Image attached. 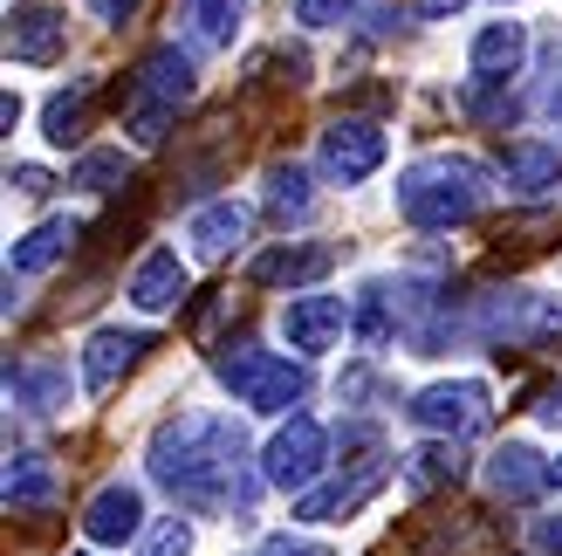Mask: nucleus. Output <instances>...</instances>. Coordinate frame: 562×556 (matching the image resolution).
I'll return each mask as SVG.
<instances>
[{"mask_svg":"<svg viewBox=\"0 0 562 556\" xmlns=\"http://www.w3.org/2000/svg\"><path fill=\"white\" fill-rule=\"evenodd\" d=\"M151 475L200 515H234L255 502L247 440L234 420H213V412H179L151 433Z\"/></svg>","mask_w":562,"mask_h":556,"instance_id":"f257e3e1","label":"nucleus"},{"mask_svg":"<svg viewBox=\"0 0 562 556\" xmlns=\"http://www.w3.org/2000/svg\"><path fill=\"white\" fill-rule=\"evenodd\" d=\"M487 192H494V173L481 158H467V152H432V158H418L412 173L398 179V213L412 220V227H460V220H473L487 207Z\"/></svg>","mask_w":562,"mask_h":556,"instance_id":"f03ea898","label":"nucleus"},{"mask_svg":"<svg viewBox=\"0 0 562 556\" xmlns=\"http://www.w3.org/2000/svg\"><path fill=\"white\" fill-rule=\"evenodd\" d=\"M213 371L247 412H289L308 392V371L289 365V357H274V351H261V344H227Z\"/></svg>","mask_w":562,"mask_h":556,"instance_id":"7ed1b4c3","label":"nucleus"},{"mask_svg":"<svg viewBox=\"0 0 562 556\" xmlns=\"http://www.w3.org/2000/svg\"><path fill=\"white\" fill-rule=\"evenodd\" d=\"M562 330V296H536V289H501L481 302V337L508 357V351H528Z\"/></svg>","mask_w":562,"mask_h":556,"instance_id":"20e7f679","label":"nucleus"},{"mask_svg":"<svg viewBox=\"0 0 562 556\" xmlns=\"http://www.w3.org/2000/svg\"><path fill=\"white\" fill-rule=\"evenodd\" d=\"M323 460H329V433L308 412H289V426H274V440L261 447V481L302 494V488H316Z\"/></svg>","mask_w":562,"mask_h":556,"instance_id":"39448f33","label":"nucleus"},{"mask_svg":"<svg viewBox=\"0 0 562 556\" xmlns=\"http://www.w3.org/2000/svg\"><path fill=\"white\" fill-rule=\"evenodd\" d=\"M412 426H426V433H446V440H467V433H481L487 426V385L481 378H446V385H426L412 405Z\"/></svg>","mask_w":562,"mask_h":556,"instance_id":"423d86ee","label":"nucleus"},{"mask_svg":"<svg viewBox=\"0 0 562 556\" xmlns=\"http://www.w3.org/2000/svg\"><path fill=\"white\" fill-rule=\"evenodd\" d=\"M323 173L336 186H357V179H371L378 165H384V131L378 124H363V118H344V124H329L323 131Z\"/></svg>","mask_w":562,"mask_h":556,"instance_id":"0eeeda50","label":"nucleus"},{"mask_svg":"<svg viewBox=\"0 0 562 556\" xmlns=\"http://www.w3.org/2000/svg\"><path fill=\"white\" fill-rule=\"evenodd\" d=\"M384 454H371V460H357V475H344V481H329V488H302V502H295V515L302 522H344V515H357L371 494L384 488Z\"/></svg>","mask_w":562,"mask_h":556,"instance_id":"6e6552de","label":"nucleus"},{"mask_svg":"<svg viewBox=\"0 0 562 556\" xmlns=\"http://www.w3.org/2000/svg\"><path fill=\"white\" fill-rule=\"evenodd\" d=\"M344 323H350L344 296H295L289 310H281V337H289V351H302V357H323V351H336Z\"/></svg>","mask_w":562,"mask_h":556,"instance_id":"1a4fd4ad","label":"nucleus"},{"mask_svg":"<svg viewBox=\"0 0 562 556\" xmlns=\"http://www.w3.org/2000/svg\"><path fill=\"white\" fill-rule=\"evenodd\" d=\"M137 530H145V494H137L131 481H110V488L90 494V509H82V536H90V543L117 549V543H131Z\"/></svg>","mask_w":562,"mask_h":556,"instance_id":"9d476101","label":"nucleus"},{"mask_svg":"<svg viewBox=\"0 0 562 556\" xmlns=\"http://www.w3.org/2000/svg\"><path fill=\"white\" fill-rule=\"evenodd\" d=\"M336 268V247L329 241H281L255 262V282L261 289H302V282H323Z\"/></svg>","mask_w":562,"mask_h":556,"instance_id":"9b49d317","label":"nucleus"},{"mask_svg":"<svg viewBox=\"0 0 562 556\" xmlns=\"http://www.w3.org/2000/svg\"><path fill=\"white\" fill-rule=\"evenodd\" d=\"M549 467H555V460H542L536 447L508 440V447H494V454H487V488L501 494V502H536L542 488H555Z\"/></svg>","mask_w":562,"mask_h":556,"instance_id":"f8f14e48","label":"nucleus"},{"mask_svg":"<svg viewBox=\"0 0 562 556\" xmlns=\"http://www.w3.org/2000/svg\"><path fill=\"white\" fill-rule=\"evenodd\" d=\"M63 48H69V21L55 14V8H14L8 14V55L14 63H63Z\"/></svg>","mask_w":562,"mask_h":556,"instance_id":"ddd939ff","label":"nucleus"},{"mask_svg":"<svg viewBox=\"0 0 562 556\" xmlns=\"http://www.w3.org/2000/svg\"><path fill=\"white\" fill-rule=\"evenodd\" d=\"M137 351H145V330H124V323H110V330H97L90 344H82V385L103 399L110 385H117L131 365H137Z\"/></svg>","mask_w":562,"mask_h":556,"instance_id":"4468645a","label":"nucleus"},{"mask_svg":"<svg viewBox=\"0 0 562 556\" xmlns=\"http://www.w3.org/2000/svg\"><path fill=\"white\" fill-rule=\"evenodd\" d=\"M131 97H151V103H186L192 97V55L179 48V42H158L145 63H137V76H131Z\"/></svg>","mask_w":562,"mask_h":556,"instance_id":"2eb2a0df","label":"nucleus"},{"mask_svg":"<svg viewBox=\"0 0 562 556\" xmlns=\"http://www.w3.org/2000/svg\"><path fill=\"white\" fill-rule=\"evenodd\" d=\"M131 302H137L145 316L179 310V302H186V262L172 255V247H151V255L131 268Z\"/></svg>","mask_w":562,"mask_h":556,"instance_id":"dca6fc26","label":"nucleus"},{"mask_svg":"<svg viewBox=\"0 0 562 556\" xmlns=\"http://www.w3.org/2000/svg\"><path fill=\"white\" fill-rule=\"evenodd\" d=\"M186 241H192V255H200V262H227L234 247L247 241V207L240 200L200 207V213H192V227H186Z\"/></svg>","mask_w":562,"mask_h":556,"instance_id":"f3484780","label":"nucleus"},{"mask_svg":"<svg viewBox=\"0 0 562 556\" xmlns=\"http://www.w3.org/2000/svg\"><path fill=\"white\" fill-rule=\"evenodd\" d=\"M42 509H55V460L8 454V515H42Z\"/></svg>","mask_w":562,"mask_h":556,"instance_id":"a211bd4d","label":"nucleus"},{"mask_svg":"<svg viewBox=\"0 0 562 556\" xmlns=\"http://www.w3.org/2000/svg\"><path fill=\"white\" fill-rule=\"evenodd\" d=\"M76 234H82V227H76L69 213H55V220H42L35 234H21V241H14V255H8V268H14V275H42V268H55V262H63L69 247H76Z\"/></svg>","mask_w":562,"mask_h":556,"instance_id":"6ab92c4d","label":"nucleus"},{"mask_svg":"<svg viewBox=\"0 0 562 556\" xmlns=\"http://www.w3.org/2000/svg\"><path fill=\"white\" fill-rule=\"evenodd\" d=\"M501 173H508L515 192H549V186H562V152L536 145V137H515V145L501 152Z\"/></svg>","mask_w":562,"mask_h":556,"instance_id":"aec40b11","label":"nucleus"},{"mask_svg":"<svg viewBox=\"0 0 562 556\" xmlns=\"http://www.w3.org/2000/svg\"><path fill=\"white\" fill-rule=\"evenodd\" d=\"M90 97H97V82H76V90H55L48 103H42V137L48 145H82L90 137Z\"/></svg>","mask_w":562,"mask_h":556,"instance_id":"412c9836","label":"nucleus"},{"mask_svg":"<svg viewBox=\"0 0 562 556\" xmlns=\"http://www.w3.org/2000/svg\"><path fill=\"white\" fill-rule=\"evenodd\" d=\"M528 55V27L521 21H487L473 35V76H515Z\"/></svg>","mask_w":562,"mask_h":556,"instance_id":"4be33fe9","label":"nucleus"},{"mask_svg":"<svg viewBox=\"0 0 562 556\" xmlns=\"http://www.w3.org/2000/svg\"><path fill=\"white\" fill-rule=\"evenodd\" d=\"M460 475H467V460H460V447H453L446 433L405 454V481H412V494H432V488H460Z\"/></svg>","mask_w":562,"mask_h":556,"instance_id":"5701e85b","label":"nucleus"},{"mask_svg":"<svg viewBox=\"0 0 562 556\" xmlns=\"http://www.w3.org/2000/svg\"><path fill=\"white\" fill-rule=\"evenodd\" d=\"M8 399L27 412H55V405H69V378L55 365H8Z\"/></svg>","mask_w":562,"mask_h":556,"instance_id":"b1692460","label":"nucleus"},{"mask_svg":"<svg viewBox=\"0 0 562 556\" xmlns=\"http://www.w3.org/2000/svg\"><path fill=\"white\" fill-rule=\"evenodd\" d=\"M247 14V0H186L192 48H234V27Z\"/></svg>","mask_w":562,"mask_h":556,"instance_id":"393cba45","label":"nucleus"},{"mask_svg":"<svg viewBox=\"0 0 562 556\" xmlns=\"http://www.w3.org/2000/svg\"><path fill=\"white\" fill-rule=\"evenodd\" d=\"M308 207H316V192H308V173L289 158V165H268V213L281 227H302Z\"/></svg>","mask_w":562,"mask_h":556,"instance_id":"a878e982","label":"nucleus"},{"mask_svg":"<svg viewBox=\"0 0 562 556\" xmlns=\"http://www.w3.org/2000/svg\"><path fill=\"white\" fill-rule=\"evenodd\" d=\"M350 323H357V344H363V351H384V344H391V296H384V282H363V289H357Z\"/></svg>","mask_w":562,"mask_h":556,"instance_id":"bb28decb","label":"nucleus"},{"mask_svg":"<svg viewBox=\"0 0 562 556\" xmlns=\"http://www.w3.org/2000/svg\"><path fill=\"white\" fill-rule=\"evenodd\" d=\"M124 179H131V158L124 152H82L76 173H69V186H90V192H117Z\"/></svg>","mask_w":562,"mask_h":556,"instance_id":"cd10ccee","label":"nucleus"},{"mask_svg":"<svg viewBox=\"0 0 562 556\" xmlns=\"http://www.w3.org/2000/svg\"><path fill=\"white\" fill-rule=\"evenodd\" d=\"M137 556H192V522H179V515H165L158 530L145 536V549Z\"/></svg>","mask_w":562,"mask_h":556,"instance_id":"c85d7f7f","label":"nucleus"},{"mask_svg":"<svg viewBox=\"0 0 562 556\" xmlns=\"http://www.w3.org/2000/svg\"><path fill=\"white\" fill-rule=\"evenodd\" d=\"M255 556H336V549H323V543H308V536H268Z\"/></svg>","mask_w":562,"mask_h":556,"instance_id":"c756f323","label":"nucleus"},{"mask_svg":"<svg viewBox=\"0 0 562 556\" xmlns=\"http://www.w3.org/2000/svg\"><path fill=\"white\" fill-rule=\"evenodd\" d=\"M295 21L329 27V21H344V0H295Z\"/></svg>","mask_w":562,"mask_h":556,"instance_id":"7c9ffc66","label":"nucleus"},{"mask_svg":"<svg viewBox=\"0 0 562 556\" xmlns=\"http://www.w3.org/2000/svg\"><path fill=\"white\" fill-rule=\"evenodd\" d=\"M8 186L21 192V200H42V192H48V173H42V165H14Z\"/></svg>","mask_w":562,"mask_h":556,"instance_id":"2f4dec72","label":"nucleus"},{"mask_svg":"<svg viewBox=\"0 0 562 556\" xmlns=\"http://www.w3.org/2000/svg\"><path fill=\"white\" fill-rule=\"evenodd\" d=\"M528 412H536L542 426H562V378H555V385H542V392H536V405H528Z\"/></svg>","mask_w":562,"mask_h":556,"instance_id":"473e14b6","label":"nucleus"},{"mask_svg":"<svg viewBox=\"0 0 562 556\" xmlns=\"http://www.w3.org/2000/svg\"><path fill=\"white\" fill-rule=\"evenodd\" d=\"M536 549L542 556H562V515H542L536 522Z\"/></svg>","mask_w":562,"mask_h":556,"instance_id":"72a5a7b5","label":"nucleus"},{"mask_svg":"<svg viewBox=\"0 0 562 556\" xmlns=\"http://www.w3.org/2000/svg\"><path fill=\"white\" fill-rule=\"evenodd\" d=\"M137 8H145V0H90V14H97V21H131Z\"/></svg>","mask_w":562,"mask_h":556,"instance_id":"f704fd0d","label":"nucleus"},{"mask_svg":"<svg viewBox=\"0 0 562 556\" xmlns=\"http://www.w3.org/2000/svg\"><path fill=\"white\" fill-rule=\"evenodd\" d=\"M453 8H460V0H412V14H418V21H446Z\"/></svg>","mask_w":562,"mask_h":556,"instance_id":"c9c22d12","label":"nucleus"},{"mask_svg":"<svg viewBox=\"0 0 562 556\" xmlns=\"http://www.w3.org/2000/svg\"><path fill=\"white\" fill-rule=\"evenodd\" d=\"M549 118L562 124V48H555V82H549Z\"/></svg>","mask_w":562,"mask_h":556,"instance_id":"e433bc0d","label":"nucleus"},{"mask_svg":"<svg viewBox=\"0 0 562 556\" xmlns=\"http://www.w3.org/2000/svg\"><path fill=\"white\" fill-rule=\"evenodd\" d=\"M549 475H555V488H562V460H555V467H549Z\"/></svg>","mask_w":562,"mask_h":556,"instance_id":"4c0bfd02","label":"nucleus"}]
</instances>
